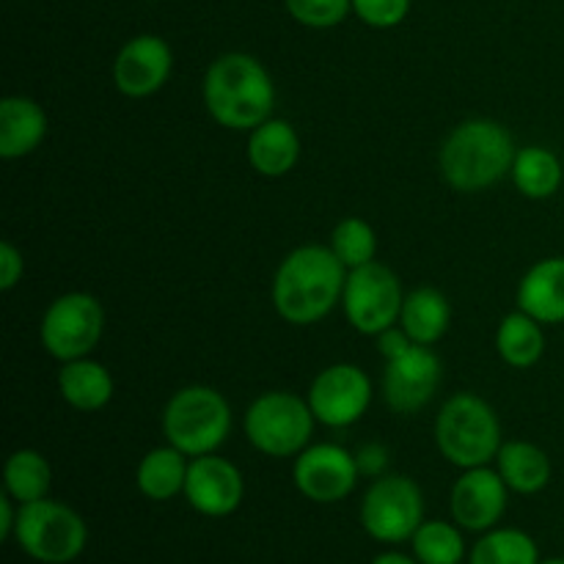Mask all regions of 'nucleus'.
<instances>
[{
    "instance_id": "13",
    "label": "nucleus",
    "mask_w": 564,
    "mask_h": 564,
    "mask_svg": "<svg viewBox=\"0 0 564 564\" xmlns=\"http://www.w3.org/2000/svg\"><path fill=\"white\" fill-rule=\"evenodd\" d=\"M174 69V53L163 36L141 33L119 50L113 61V83L124 97L143 99L158 94Z\"/></svg>"
},
{
    "instance_id": "9",
    "label": "nucleus",
    "mask_w": 564,
    "mask_h": 564,
    "mask_svg": "<svg viewBox=\"0 0 564 564\" xmlns=\"http://www.w3.org/2000/svg\"><path fill=\"white\" fill-rule=\"evenodd\" d=\"M105 330V308L88 292H66L55 297L42 317L39 339L55 361H77L99 345Z\"/></svg>"
},
{
    "instance_id": "8",
    "label": "nucleus",
    "mask_w": 564,
    "mask_h": 564,
    "mask_svg": "<svg viewBox=\"0 0 564 564\" xmlns=\"http://www.w3.org/2000/svg\"><path fill=\"white\" fill-rule=\"evenodd\" d=\"M424 523V496L411 477L383 474L361 501V527L378 543H405Z\"/></svg>"
},
{
    "instance_id": "1",
    "label": "nucleus",
    "mask_w": 564,
    "mask_h": 564,
    "mask_svg": "<svg viewBox=\"0 0 564 564\" xmlns=\"http://www.w3.org/2000/svg\"><path fill=\"white\" fill-rule=\"evenodd\" d=\"M347 273L330 246H301L286 253L273 279V306L290 325H314L345 295Z\"/></svg>"
},
{
    "instance_id": "28",
    "label": "nucleus",
    "mask_w": 564,
    "mask_h": 564,
    "mask_svg": "<svg viewBox=\"0 0 564 564\" xmlns=\"http://www.w3.org/2000/svg\"><path fill=\"white\" fill-rule=\"evenodd\" d=\"M411 543L413 556L422 564H460L466 556V540L457 523L424 521Z\"/></svg>"
},
{
    "instance_id": "35",
    "label": "nucleus",
    "mask_w": 564,
    "mask_h": 564,
    "mask_svg": "<svg viewBox=\"0 0 564 564\" xmlns=\"http://www.w3.org/2000/svg\"><path fill=\"white\" fill-rule=\"evenodd\" d=\"M17 516H20V510H14V499L9 494L0 496V540L14 538Z\"/></svg>"
},
{
    "instance_id": "27",
    "label": "nucleus",
    "mask_w": 564,
    "mask_h": 564,
    "mask_svg": "<svg viewBox=\"0 0 564 564\" xmlns=\"http://www.w3.org/2000/svg\"><path fill=\"white\" fill-rule=\"evenodd\" d=\"M471 564H540V551L521 529H490L471 549Z\"/></svg>"
},
{
    "instance_id": "34",
    "label": "nucleus",
    "mask_w": 564,
    "mask_h": 564,
    "mask_svg": "<svg viewBox=\"0 0 564 564\" xmlns=\"http://www.w3.org/2000/svg\"><path fill=\"white\" fill-rule=\"evenodd\" d=\"M413 345H416V341L405 334V328H402V325L400 328H397V325H391V328H386L383 334H378V350L386 361H394V358L405 356Z\"/></svg>"
},
{
    "instance_id": "30",
    "label": "nucleus",
    "mask_w": 564,
    "mask_h": 564,
    "mask_svg": "<svg viewBox=\"0 0 564 564\" xmlns=\"http://www.w3.org/2000/svg\"><path fill=\"white\" fill-rule=\"evenodd\" d=\"M284 6L292 20L314 31L341 25L352 11V0H284Z\"/></svg>"
},
{
    "instance_id": "24",
    "label": "nucleus",
    "mask_w": 564,
    "mask_h": 564,
    "mask_svg": "<svg viewBox=\"0 0 564 564\" xmlns=\"http://www.w3.org/2000/svg\"><path fill=\"white\" fill-rule=\"evenodd\" d=\"M496 350L501 361L512 369H529L543 358L545 352V334L543 323L529 317L527 312L507 314L496 330Z\"/></svg>"
},
{
    "instance_id": "16",
    "label": "nucleus",
    "mask_w": 564,
    "mask_h": 564,
    "mask_svg": "<svg viewBox=\"0 0 564 564\" xmlns=\"http://www.w3.org/2000/svg\"><path fill=\"white\" fill-rule=\"evenodd\" d=\"M507 482L488 466L466 468L452 488V518L466 532H490L507 510Z\"/></svg>"
},
{
    "instance_id": "3",
    "label": "nucleus",
    "mask_w": 564,
    "mask_h": 564,
    "mask_svg": "<svg viewBox=\"0 0 564 564\" xmlns=\"http://www.w3.org/2000/svg\"><path fill=\"white\" fill-rule=\"evenodd\" d=\"M516 141L494 119H468L449 132L438 154L441 174L449 187L477 193L505 180L516 163Z\"/></svg>"
},
{
    "instance_id": "20",
    "label": "nucleus",
    "mask_w": 564,
    "mask_h": 564,
    "mask_svg": "<svg viewBox=\"0 0 564 564\" xmlns=\"http://www.w3.org/2000/svg\"><path fill=\"white\" fill-rule=\"evenodd\" d=\"M496 471L507 482L512 494L534 496L549 488L551 482V457L529 441H507L496 455Z\"/></svg>"
},
{
    "instance_id": "19",
    "label": "nucleus",
    "mask_w": 564,
    "mask_h": 564,
    "mask_svg": "<svg viewBox=\"0 0 564 564\" xmlns=\"http://www.w3.org/2000/svg\"><path fill=\"white\" fill-rule=\"evenodd\" d=\"M301 160V138L295 127L284 119H268L251 130L248 138V163L268 180L286 176Z\"/></svg>"
},
{
    "instance_id": "5",
    "label": "nucleus",
    "mask_w": 564,
    "mask_h": 564,
    "mask_svg": "<svg viewBox=\"0 0 564 564\" xmlns=\"http://www.w3.org/2000/svg\"><path fill=\"white\" fill-rule=\"evenodd\" d=\"M231 433V408L209 386L176 391L163 411V435L187 457L213 455Z\"/></svg>"
},
{
    "instance_id": "2",
    "label": "nucleus",
    "mask_w": 564,
    "mask_h": 564,
    "mask_svg": "<svg viewBox=\"0 0 564 564\" xmlns=\"http://www.w3.org/2000/svg\"><path fill=\"white\" fill-rule=\"evenodd\" d=\"M204 105L226 130H257L270 119L275 86L259 58L248 53H226L209 64L204 75Z\"/></svg>"
},
{
    "instance_id": "31",
    "label": "nucleus",
    "mask_w": 564,
    "mask_h": 564,
    "mask_svg": "<svg viewBox=\"0 0 564 564\" xmlns=\"http://www.w3.org/2000/svg\"><path fill=\"white\" fill-rule=\"evenodd\" d=\"M411 11V0H352V14L375 31L397 28Z\"/></svg>"
},
{
    "instance_id": "21",
    "label": "nucleus",
    "mask_w": 564,
    "mask_h": 564,
    "mask_svg": "<svg viewBox=\"0 0 564 564\" xmlns=\"http://www.w3.org/2000/svg\"><path fill=\"white\" fill-rule=\"evenodd\" d=\"M58 391L66 405L75 411L94 413L102 411L113 397V378L108 369L91 358L66 361L58 372Z\"/></svg>"
},
{
    "instance_id": "7",
    "label": "nucleus",
    "mask_w": 564,
    "mask_h": 564,
    "mask_svg": "<svg viewBox=\"0 0 564 564\" xmlns=\"http://www.w3.org/2000/svg\"><path fill=\"white\" fill-rule=\"evenodd\" d=\"M14 540L31 560L44 564H69L88 543L86 521L61 501L42 499L20 505Z\"/></svg>"
},
{
    "instance_id": "32",
    "label": "nucleus",
    "mask_w": 564,
    "mask_h": 564,
    "mask_svg": "<svg viewBox=\"0 0 564 564\" xmlns=\"http://www.w3.org/2000/svg\"><path fill=\"white\" fill-rule=\"evenodd\" d=\"M356 466L361 477H383L386 468H389V449L383 444H364L356 452Z\"/></svg>"
},
{
    "instance_id": "15",
    "label": "nucleus",
    "mask_w": 564,
    "mask_h": 564,
    "mask_svg": "<svg viewBox=\"0 0 564 564\" xmlns=\"http://www.w3.org/2000/svg\"><path fill=\"white\" fill-rule=\"evenodd\" d=\"M441 383V358L430 347L413 345L405 356L386 361L383 397L394 413H416L435 397Z\"/></svg>"
},
{
    "instance_id": "29",
    "label": "nucleus",
    "mask_w": 564,
    "mask_h": 564,
    "mask_svg": "<svg viewBox=\"0 0 564 564\" xmlns=\"http://www.w3.org/2000/svg\"><path fill=\"white\" fill-rule=\"evenodd\" d=\"M330 248H334V253L341 259L347 270H356L375 262L378 235H375V229L364 218H345L336 224L334 235H330Z\"/></svg>"
},
{
    "instance_id": "26",
    "label": "nucleus",
    "mask_w": 564,
    "mask_h": 564,
    "mask_svg": "<svg viewBox=\"0 0 564 564\" xmlns=\"http://www.w3.org/2000/svg\"><path fill=\"white\" fill-rule=\"evenodd\" d=\"M50 482H53V471H50V463L42 452L17 449L6 460L3 485L6 494L17 505H31V501L47 499Z\"/></svg>"
},
{
    "instance_id": "6",
    "label": "nucleus",
    "mask_w": 564,
    "mask_h": 564,
    "mask_svg": "<svg viewBox=\"0 0 564 564\" xmlns=\"http://www.w3.org/2000/svg\"><path fill=\"white\" fill-rule=\"evenodd\" d=\"M314 422L308 400L290 391H268L246 411V435L262 455L297 457L312 441Z\"/></svg>"
},
{
    "instance_id": "12",
    "label": "nucleus",
    "mask_w": 564,
    "mask_h": 564,
    "mask_svg": "<svg viewBox=\"0 0 564 564\" xmlns=\"http://www.w3.org/2000/svg\"><path fill=\"white\" fill-rule=\"evenodd\" d=\"M356 455L339 444H308L295 457L292 479L295 488L314 505H336L345 501L358 485Z\"/></svg>"
},
{
    "instance_id": "14",
    "label": "nucleus",
    "mask_w": 564,
    "mask_h": 564,
    "mask_svg": "<svg viewBox=\"0 0 564 564\" xmlns=\"http://www.w3.org/2000/svg\"><path fill=\"white\" fill-rule=\"evenodd\" d=\"M246 496V479L242 471L226 457L202 455L193 457L187 468L185 499L198 516L226 518L237 512Z\"/></svg>"
},
{
    "instance_id": "36",
    "label": "nucleus",
    "mask_w": 564,
    "mask_h": 564,
    "mask_svg": "<svg viewBox=\"0 0 564 564\" xmlns=\"http://www.w3.org/2000/svg\"><path fill=\"white\" fill-rule=\"evenodd\" d=\"M372 564H422L416 556H405V554H397V551H386V554L375 556Z\"/></svg>"
},
{
    "instance_id": "23",
    "label": "nucleus",
    "mask_w": 564,
    "mask_h": 564,
    "mask_svg": "<svg viewBox=\"0 0 564 564\" xmlns=\"http://www.w3.org/2000/svg\"><path fill=\"white\" fill-rule=\"evenodd\" d=\"M185 457L171 444L147 452L135 471L138 490L152 501H171L174 496L185 494L187 468H191Z\"/></svg>"
},
{
    "instance_id": "22",
    "label": "nucleus",
    "mask_w": 564,
    "mask_h": 564,
    "mask_svg": "<svg viewBox=\"0 0 564 564\" xmlns=\"http://www.w3.org/2000/svg\"><path fill=\"white\" fill-rule=\"evenodd\" d=\"M452 323V306L446 295H441L433 286H419L408 292L402 303L400 325L416 345H435L446 336Z\"/></svg>"
},
{
    "instance_id": "37",
    "label": "nucleus",
    "mask_w": 564,
    "mask_h": 564,
    "mask_svg": "<svg viewBox=\"0 0 564 564\" xmlns=\"http://www.w3.org/2000/svg\"><path fill=\"white\" fill-rule=\"evenodd\" d=\"M540 564H564V560H562V556H554V560H545V562H540Z\"/></svg>"
},
{
    "instance_id": "25",
    "label": "nucleus",
    "mask_w": 564,
    "mask_h": 564,
    "mask_svg": "<svg viewBox=\"0 0 564 564\" xmlns=\"http://www.w3.org/2000/svg\"><path fill=\"white\" fill-rule=\"evenodd\" d=\"M512 182H516L518 193L527 198L543 202L551 198L562 187V163L551 149L545 147H527L516 154L512 163Z\"/></svg>"
},
{
    "instance_id": "11",
    "label": "nucleus",
    "mask_w": 564,
    "mask_h": 564,
    "mask_svg": "<svg viewBox=\"0 0 564 564\" xmlns=\"http://www.w3.org/2000/svg\"><path fill=\"white\" fill-rule=\"evenodd\" d=\"M306 400L319 424L350 427L361 422L372 402V380L356 364H334L314 378Z\"/></svg>"
},
{
    "instance_id": "4",
    "label": "nucleus",
    "mask_w": 564,
    "mask_h": 564,
    "mask_svg": "<svg viewBox=\"0 0 564 564\" xmlns=\"http://www.w3.org/2000/svg\"><path fill=\"white\" fill-rule=\"evenodd\" d=\"M435 444L457 468H479L501 449V424L494 408L477 394H455L435 419Z\"/></svg>"
},
{
    "instance_id": "18",
    "label": "nucleus",
    "mask_w": 564,
    "mask_h": 564,
    "mask_svg": "<svg viewBox=\"0 0 564 564\" xmlns=\"http://www.w3.org/2000/svg\"><path fill=\"white\" fill-rule=\"evenodd\" d=\"M47 138V113L31 97H6L0 102V158L20 160Z\"/></svg>"
},
{
    "instance_id": "10",
    "label": "nucleus",
    "mask_w": 564,
    "mask_h": 564,
    "mask_svg": "<svg viewBox=\"0 0 564 564\" xmlns=\"http://www.w3.org/2000/svg\"><path fill=\"white\" fill-rule=\"evenodd\" d=\"M402 284L391 268L380 262H369L347 273L345 295H341V308L345 317L358 334L378 336L386 328L400 323Z\"/></svg>"
},
{
    "instance_id": "17",
    "label": "nucleus",
    "mask_w": 564,
    "mask_h": 564,
    "mask_svg": "<svg viewBox=\"0 0 564 564\" xmlns=\"http://www.w3.org/2000/svg\"><path fill=\"white\" fill-rule=\"evenodd\" d=\"M518 308L543 325L564 323V257L540 259L518 284Z\"/></svg>"
},
{
    "instance_id": "33",
    "label": "nucleus",
    "mask_w": 564,
    "mask_h": 564,
    "mask_svg": "<svg viewBox=\"0 0 564 564\" xmlns=\"http://www.w3.org/2000/svg\"><path fill=\"white\" fill-rule=\"evenodd\" d=\"M22 270H25V262H22V253L11 246L9 240L0 242V290L9 292L20 284Z\"/></svg>"
}]
</instances>
